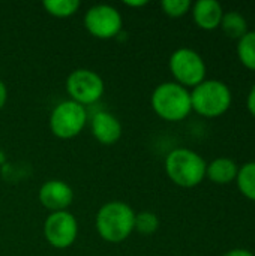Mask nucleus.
Instances as JSON below:
<instances>
[{
    "instance_id": "nucleus-14",
    "label": "nucleus",
    "mask_w": 255,
    "mask_h": 256,
    "mask_svg": "<svg viewBox=\"0 0 255 256\" xmlns=\"http://www.w3.org/2000/svg\"><path fill=\"white\" fill-rule=\"evenodd\" d=\"M219 27L222 28V32L230 39H234V40H239L240 38H243L249 32L248 20L245 18L243 14H240L237 10L224 12V16H222V21H221Z\"/></svg>"
},
{
    "instance_id": "nucleus-17",
    "label": "nucleus",
    "mask_w": 255,
    "mask_h": 256,
    "mask_svg": "<svg viewBox=\"0 0 255 256\" xmlns=\"http://www.w3.org/2000/svg\"><path fill=\"white\" fill-rule=\"evenodd\" d=\"M45 12L54 18H69L78 12L80 0H45L42 3Z\"/></svg>"
},
{
    "instance_id": "nucleus-6",
    "label": "nucleus",
    "mask_w": 255,
    "mask_h": 256,
    "mask_svg": "<svg viewBox=\"0 0 255 256\" xmlns=\"http://www.w3.org/2000/svg\"><path fill=\"white\" fill-rule=\"evenodd\" d=\"M87 123L86 108L72 102L65 100L56 105L50 114V130L60 140H72L78 136Z\"/></svg>"
},
{
    "instance_id": "nucleus-1",
    "label": "nucleus",
    "mask_w": 255,
    "mask_h": 256,
    "mask_svg": "<svg viewBox=\"0 0 255 256\" xmlns=\"http://www.w3.org/2000/svg\"><path fill=\"white\" fill-rule=\"evenodd\" d=\"M165 174L179 188L192 189L206 178L207 162L191 148H174L165 158Z\"/></svg>"
},
{
    "instance_id": "nucleus-21",
    "label": "nucleus",
    "mask_w": 255,
    "mask_h": 256,
    "mask_svg": "<svg viewBox=\"0 0 255 256\" xmlns=\"http://www.w3.org/2000/svg\"><path fill=\"white\" fill-rule=\"evenodd\" d=\"M222 256H255L251 250L248 249H231Z\"/></svg>"
},
{
    "instance_id": "nucleus-3",
    "label": "nucleus",
    "mask_w": 255,
    "mask_h": 256,
    "mask_svg": "<svg viewBox=\"0 0 255 256\" xmlns=\"http://www.w3.org/2000/svg\"><path fill=\"white\" fill-rule=\"evenodd\" d=\"M150 105L153 112L164 122L179 123L192 112L191 92L174 81L162 82L153 90Z\"/></svg>"
},
{
    "instance_id": "nucleus-8",
    "label": "nucleus",
    "mask_w": 255,
    "mask_h": 256,
    "mask_svg": "<svg viewBox=\"0 0 255 256\" xmlns=\"http://www.w3.org/2000/svg\"><path fill=\"white\" fill-rule=\"evenodd\" d=\"M84 27L96 39H113L123 27L122 14L110 4H95L84 15Z\"/></svg>"
},
{
    "instance_id": "nucleus-22",
    "label": "nucleus",
    "mask_w": 255,
    "mask_h": 256,
    "mask_svg": "<svg viewBox=\"0 0 255 256\" xmlns=\"http://www.w3.org/2000/svg\"><path fill=\"white\" fill-rule=\"evenodd\" d=\"M6 100H8V88H6L5 82L0 80V110L5 106Z\"/></svg>"
},
{
    "instance_id": "nucleus-11",
    "label": "nucleus",
    "mask_w": 255,
    "mask_h": 256,
    "mask_svg": "<svg viewBox=\"0 0 255 256\" xmlns=\"http://www.w3.org/2000/svg\"><path fill=\"white\" fill-rule=\"evenodd\" d=\"M90 130L93 138L102 146H114L123 134L119 118L107 111H98L93 114L90 120Z\"/></svg>"
},
{
    "instance_id": "nucleus-20",
    "label": "nucleus",
    "mask_w": 255,
    "mask_h": 256,
    "mask_svg": "<svg viewBox=\"0 0 255 256\" xmlns=\"http://www.w3.org/2000/svg\"><path fill=\"white\" fill-rule=\"evenodd\" d=\"M246 108L249 111V114L255 118V86L251 87L249 93H248V98H246Z\"/></svg>"
},
{
    "instance_id": "nucleus-18",
    "label": "nucleus",
    "mask_w": 255,
    "mask_h": 256,
    "mask_svg": "<svg viewBox=\"0 0 255 256\" xmlns=\"http://www.w3.org/2000/svg\"><path fill=\"white\" fill-rule=\"evenodd\" d=\"M159 228V218L152 212H141L135 214L134 220V231L141 236H152Z\"/></svg>"
},
{
    "instance_id": "nucleus-7",
    "label": "nucleus",
    "mask_w": 255,
    "mask_h": 256,
    "mask_svg": "<svg viewBox=\"0 0 255 256\" xmlns=\"http://www.w3.org/2000/svg\"><path fill=\"white\" fill-rule=\"evenodd\" d=\"M105 92L102 78L90 69H75L66 78V93L69 100L87 106L96 104Z\"/></svg>"
},
{
    "instance_id": "nucleus-2",
    "label": "nucleus",
    "mask_w": 255,
    "mask_h": 256,
    "mask_svg": "<svg viewBox=\"0 0 255 256\" xmlns=\"http://www.w3.org/2000/svg\"><path fill=\"white\" fill-rule=\"evenodd\" d=\"M134 220L135 213L126 202L111 201L104 204L96 213L95 226L104 242L119 244L134 232Z\"/></svg>"
},
{
    "instance_id": "nucleus-12",
    "label": "nucleus",
    "mask_w": 255,
    "mask_h": 256,
    "mask_svg": "<svg viewBox=\"0 0 255 256\" xmlns=\"http://www.w3.org/2000/svg\"><path fill=\"white\" fill-rule=\"evenodd\" d=\"M191 14L198 28L212 32L219 28L224 16V9L222 4L216 0H198L192 3Z\"/></svg>"
},
{
    "instance_id": "nucleus-23",
    "label": "nucleus",
    "mask_w": 255,
    "mask_h": 256,
    "mask_svg": "<svg viewBox=\"0 0 255 256\" xmlns=\"http://www.w3.org/2000/svg\"><path fill=\"white\" fill-rule=\"evenodd\" d=\"M125 4L126 6H129V8H143V6H147V2L146 0H138V2H125Z\"/></svg>"
},
{
    "instance_id": "nucleus-16",
    "label": "nucleus",
    "mask_w": 255,
    "mask_h": 256,
    "mask_svg": "<svg viewBox=\"0 0 255 256\" xmlns=\"http://www.w3.org/2000/svg\"><path fill=\"white\" fill-rule=\"evenodd\" d=\"M236 52L243 68L255 72V30H249L237 40Z\"/></svg>"
},
{
    "instance_id": "nucleus-19",
    "label": "nucleus",
    "mask_w": 255,
    "mask_h": 256,
    "mask_svg": "<svg viewBox=\"0 0 255 256\" xmlns=\"http://www.w3.org/2000/svg\"><path fill=\"white\" fill-rule=\"evenodd\" d=\"M192 2L189 0H164L161 2L162 12L170 18H182L191 12Z\"/></svg>"
},
{
    "instance_id": "nucleus-9",
    "label": "nucleus",
    "mask_w": 255,
    "mask_h": 256,
    "mask_svg": "<svg viewBox=\"0 0 255 256\" xmlns=\"http://www.w3.org/2000/svg\"><path fill=\"white\" fill-rule=\"evenodd\" d=\"M78 236V222L69 212L50 213L44 222V237L54 249L71 248Z\"/></svg>"
},
{
    "instance_id": "nucleus-10",
    "label": "nucleus",
    "mask_w": 255,
    "mask_h": 256,
    "mask_svg": "<svg viewBox=\"0 0 255 256\" xmlns=\"http://www.w3.org/2000/svg\"><path fill=\"white\" fill-rule=\"evenodd\" d=\"M38 200L50 213L68 212L74 202V190L68 183L62 180H50L41 186Z\"/></svg>"
},
{
    "instance_id": "nucleus-4",
    "label": "nucleus",
    "mask_w": 255,
    "mask_h": 256,
    "mask_svg": "<svg viewBox=\"0 0 255 256\" xmlns=\"http://www.w3.org/2000/svg\"><path fill=\"white\" fill-rule=\"evenodd\" d=\"M233 104L230 87L221 80H204L191 90L192 111L204 118H218L224 116Z\"/></svg>"
},
{
    "instance_id": "nucleus-15",
    "label": "nucleus",
    "mask_w": 255,
    "mask_h": 256,
    "mask_svg": "<svg viewBox=\"0 0 255 256\" xmlns=\"http://www.w3.org/2000/svg\"><path fill=\"white\" fill-rule=\"evenodd\" d=\"M236 184H237L239 192L246 200L255 202V160L246 162L242 166H239Z\"/></svg>"
},
{
    "instance_id": "nucleus-13",
    "label": "nucleus",
    "mask_w": 255,
    "mask_h": 256,
    "mask_svg": "<svg viewBox=\"0 0 255 256\" xmlns=\"http://www.w3.org/2000/svg\"><path fill=\"white\" fill-rule=\"evenodd\" d=\"M239 165L231 158H216L206 168V177L219 186H227L236 182Z\"/></svg>"
},
{
    "instance_id": "nucleus-5",
    "label": "nucleus",
    "mask_w": 255,
    "mask_h": 256,
    "mask_svg": "<svg viewBox=\"0 0 255 256\" xmlns=\"http://www.w3.org/2000/svg\"><path fill=\"white\" fill-rule=\"evenodd\" d=\"M170 72L174 82L185 88H194L201 84L207 75V66L200 52L192 48H177L168 60Z\"/></svg>"
}]
</instances>
